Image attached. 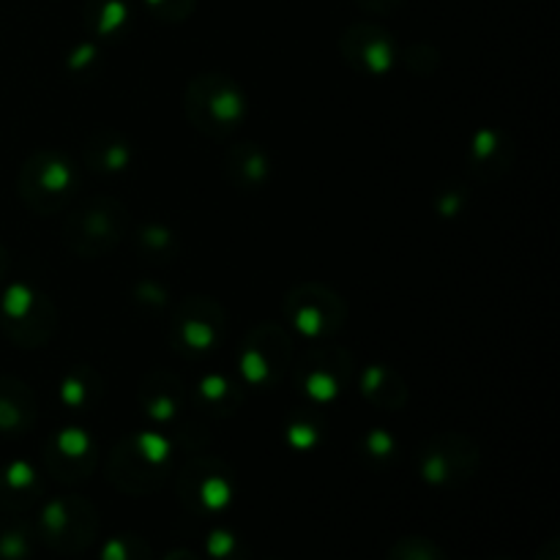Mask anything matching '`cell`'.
Wrapping results in <instances>:
<instances>
[{
  "instance_id": "6da1fadb",
  "label": "cell",
  "mask_w": 560,
  "mask_h": 560,
  "mask_svg": "<svg viewBox=\"0 0 560 560\" xmlns=\"http://www.w3.org/2000/svg\"><path fill=\"white\" fill-rule=\"evenodd\" d=\"M16 189L31 211L49 217V213L63 211L74 200L80 189V170L63 151L44 148L22 164L16 175Z\"/></svg>"
},
{
  "instance_id": "7a4b0ae2",
  "label": "cell",
  "mask_w": 560,
  "mask_h": 560,
  "mask_svg": "<svg viewBox=\"0 0 560 560\" xmlns=\"http://www.w3.org/2000/svg\"><path fill=\"white\" fill-rule=\"evenodd\" d=\"M126 228H129V217H126V208L118 200H113V197H91L63 219L60 241L74 257L93 260V257L113 252L124 241Z\"/></svg>"
},
{
  "instance_id": "3957f363",
  "label": "cell",
  "mask_w": 560,
  "mask_h": 560,
  "mask_svg": "<svg viewBox=\"0 0 560 560\" xmlns=\"http://www.w3.org/2000/svg\"><path fill=\"white\" fill-rule=\"evenodd\" d=\"M167 435L162 432H137L115 446L107 459V474L115 487L126 492H151L164 481L173 457Z\"/></svg>"
},
{
  "instance_id": "277c9868",
  "label": "cell",
  "mask_w": 560,
  "mask_h": 560,
  "mask_svg": "<svg viewBox=\"0 0 560 560\" xmlns=\"http://www.w3.org/2000/svg\"><path fill=\"white\" fill-rule=\"evenodd\" d=\"M186 115L202 135L224 137L246 118V96L224 74H200L186 88Z\"/></svg>"
},
{
  "instance_id": "5b68a950",
  "label": "cell",
  "mask_w": 560,
  "mask_h": 560,
  "mask_svg": "<svg viewBox=\"0 0 560 560\" xmlns=\"http://www.w3.org/2000/svg\"><path fill=\"white\" fill-rule=\"evenodd\" d=\"M58 326L52 299L27 282H14L0 301V328L22 348H42Z\"/></svg>"
},
{
  "instance_id": "8992f818",
  "label": "cell",
  "mask_w": 560,
  "mask_h": 560,
  "mask_svg": "<svg viewBox=\"0 0 560 560\" xmlns=\"http://www.w3.org/2000/svg\"><path fill=\"white\" fill-rule=\"evenodd\" d=\"M284 317L299 337L310 342H326L334 334L342 331L348 312H345L342 299L326 284L304 282L295 284L284 295Z\"/></svg>"
},
{
  "instance_id": "52a82bcc",
  "label": "cell",
  "mask_w": 560,
  "mask_h": 560,
  "mask_svg": "<svg viewBox=\"0 0 560 560\" xmlns=\"http://www.w3.org/2000/svg\"><path fill=\"white\" fill-rule=\"evenodd\" d=\"M290 364H293V342L282 328L273 323L249 328L238 350V372L246 386L268 392L282 383Z\"/></svg>"
},
{
  "instance_id": "ba28073f",
  "label": "cell",
  "mask_w": 560,
  "mask_h": 560,
  "mask_svg": "<svg viewBox=\"0 0 560 560\" xmlns=\"http://www.w3.org/2000/svg\"><path fill=\"white\" fill-rule=\"evenodd\" d=\"M228 317L224 310L211 299H186L175 306L170 317V342L184 359L208 355L222 345Z\"/></svg>"
},
{
  "instance_id": "9c48e42d",
  "label": "cell",
  "mask_w": 560,
  "mask_h": 560,
  "mask_svg": "<svg viewBox=\"0 0 560 560\" xmlns=\"http://www.w3.org/2000/svg\"><path fill=\"white\" fill-rule=\"evenodd\" d=\"M353 372L350 353L334 345H312L295 366L301 394L315 405H331L345 394Z\"/></svg>"
},
{
  "instance_id": "30bf717a",
  "label": "cell",
  "mask_w": 560,
  "mask_h": 560,
  "mask_svg": "<svg viewBox=\"0 0 560 560\" xmlns=\"http://www.w3.org/2000/svg\"><path fill=\"white\" fill-rule=\"evenodd\" d=\"M476 446L465 435L448 432V435L432 438L419 452V474L430 485H459L470 479L476 470Z\"/></svg>"
},
{
  "instance_id": "8fae6325",
  "label": "cell",
  "mask_w": 560,
  "mask_h": 560,
  "mask_svg": "<svg viewBox=\"0 0 560 560\" xmlns=\"http://www.w3.org/2000/svg\"><path fill=\"white\" fill-rule=\"evenodd\" d=\"M96 463V441L91 438V432L80 430V427H66V430H55L47 438L44 465L55 479L66 481V485L88 479Z\"/></svg>"
},
{
  "instance_id": "7c38bea8",
  "label": "cell",
  "mask_w": 560,
  "mask_h": 560,
  "mask_svg": "<svg viewBox=\"0 0 560 560\" xmlns=\"http://www.w3.org/2000/svg\"><path fill=\"white\" fill-rule=\"evenodd\" d=\"M180 495L202 512H219L233 498V474L219 459H195L180 476Z\"/></svg>"
},
{
  "instance_id": "4fadbf2b",
  "label": "cell",
  "mask_w": 560,
  "mask_h": 560,
  "mask_svg": "<svg viewBox=\"0 0 560 560\" xmlns=\"http://www.w3.org/2000/svg\"><path fill=\"white\" fill-rule=\"evenodd\" d=\"M342 55L350 69L366 77H381L397 60L394 42L388 33H383L375 25H353L342 36Z\"/></svg>"
},
{
  "instance_id": "5bb4252c",
  "label": "cell",
  "mask_w": 560,
  "mask_h": 560,
  "mask_svg": "<svg viewBox=\"0 0 560 560\" xmlns=\"http://www.w3.org/2000/svg\"><path fill=\"white\" fill-rule=\"evenodd\" d=\"M42 525L47 539L55 541V545L85 547L88 539L82 534L93 536V530H96V514L80 498H63V501L49 503L42 517Z\"/></svg>"
},
{
  "instance_id": "9a60e30c",
  "label": "cell",
  "mask_w": 560,
  "mask_h": 560,
  "mask_svg": "<svg viewBox=\"0 0 560 560\" xmlns=\"http://www.w3.org/2000/svg\"><path fill=\"white\" fill-rule=\"evenodd\" d=\"M140 405L153 421L167 424V421H175L184 413V408L189 405V392H186V386L178 377L159 370L142 381Z\"/></svg>"
},
{
  "instance_id": "2e32d148",
  "label": "cell",
  "mask_w": 560,
  "mask_h": 560,
  "mask_svg": "<svg viewBox=\"0 0 560 560\" xmlns=\"http://www.w3.org/2000/svg\"><path fill=\"white\" fill-rule=\"evenodd\" d=\"M38 419V399L31 386L0 375V435H25Z\"/></svg>"
},
{
  "instance_id": "e0dca14e",
  "label": "cell",
  "mask_w": 560,
  "mask_h": 560,
  "mask_svg": "<svg viewBox=\"0 0 560 560\" xmlns=\"http://www.w3.org/2000/svg\"><path fill=\"white\" fill-rule=\"evenodd\" d=\"M361 397L383 410H399L408 402V386L386 364H372L361 372Z\"/></svg>"
},
{
  "instance_id": "ac0fdd59",
  "label": "cell",
  "mask_w": 560,
  "mask_h": 560,
  "mask_svg": "<svg viewBox=\"0 0 560 560\" xmlns=\"http://www.w3.org/2000/svg\"><path fill=\"white\" fill-rule=\"evenodd\" d=\"M512 159H514V151L501 131L495 129L476 131L474 142H470V162L476 164V173H479L481 178H495V175L506 173Z\"/></svg>"
},
{
  "instance_id": "d6986e66",
  "label": "cell",
  "mask_w": 560,
  "mask_h": 560,
  "mask_svg": "<svg viewBox=\"0 0 560 560\" xmlns=\"http://www.w3.org/2000/svg\"><path fill=\"white\" fill-rule=\"evenodd\" d=\"M131 162V145L118 135H109V131H98L88 140L85 145V164L93 173L115 175L124 173Z\"/></svg>"
},
{
  "instance_id": "ffe728a7",
  "label": "cell",
  "mask_w": 560,
  "mask_h": 560,
  "mask_svg": "<svg viewBox=\"0 0 560 560\" xmlns=\"http://www.w3.org/2000/svg\"><path fill=\"white\" fill-rule=\"evenodd\" d=\"M102 397V377L91 366H74L66 372L58 386V399L71 413H85L96 399Z\"/></svg>"
},
{
  "instance_id": "44dd1931",
  "label": "cell",
  "mask_w": 560,
  "mask_h": 560,
  "mask_svg": "<svg viewBox=\"0 0 560 560\" xmlns=\"http://www.w3.org/2000/svg\"><path fill=\"white\" fill-rule=\"evenodd\" d=\"M38 495H42L38 476L27 463L16 459V463H9L0 470V503H9V506H27V503L36 501Z\"/></svg>"
},
{
  "instance_id": "7402d4cb",
  "label": "cell",
  "mask_w": 560,
  "mask_h": 560,
  "mask_svg": "<svg viewBox=\"0 0 560 560\" xmlns=\"http://www.w3.org/2000/svg\"><path fill=\"white\" fill-rule=\"evenodd\" d=\"M197 402L217 416H230L241 405V386L228 375H208L197 386Z\"/></svg>"
},
{
  "instance_id": "603a6c76",
  "label": "cell",
  "mask_w": 560,
  "mask_h": 560,
  "mask_svg": "<svg viewBox=\"0 0 560 560\" xmlns=\"http://www.w3.org/2000/svg\"><path fill=\"white\" fill-rule=\"evenodd\" d=\"M228 170L244 189H257L268 178V156L257 145H238L230 151Z\"/></svg>"
},
{
  "instance_id": "cb8c5ba5",
  "label": "cell",
  "mask_w": 560,
  "mask_h": 560,
  "mask_svg": "<svg viewBox=\"0 0 560 560\" xmlns=\"http://www.w3.org/2000/svg\"><path fill=\"white\" fill-rule=\"evenodd\" d=\"M126 20H129V9L124 0H91L88 3V25L98 38L118 36Z\"/></svg>"
},
{
  "instance_id": "d4e9b609",
  "label": "cell",
  "mask_w": 560,
  "mask_h": 560,
  "mask_svg": "<svg viewBox=\"0 0 560 560\" xmlns=\"http://www.w3.org/2000/svg\"><path fill=\"white\" fill-rule=\"evenodd\" d=\"M284 435H288L290 446L299 448V452H310L317 443L323 441V421L317 419L310 410H301L290 419V424L284 427Z\"/></svg>"
},
{
  "instance_id": "484cf974",
  "label": "cell",
  "mask_w": 560,
  "mask_h": 560,
  "mask_svg": "<svg viewBox=\"0 0 560 560\" xmlns=\"http://www.w3.org/2000/svg\"><path fill=\"white\" fill-rule=\"evenodd\" d=\"M137 244L145 255H173L175 235L170 233L167 228H159V224H151V228H142L137 233Z\"/></svg>"
},
{
  "instance_id": "4316f807",
  "label": "cell",
  "mask_w": 560,
  "mask_h": 560,
  "mask_svg": "<svg viewBox=\"0 0 560 560\" xmlns=\"http://www.w3.org/2000/svg\"><path fill=\"white\" fill-rule=\"evenodd\" d=\"M394 560H443L441 552L430 545V541L421 539H408L399 547H394Z\"/></svg>"
},
{
  "instance_id": "83f0119b",
  "label": "cell",
  "mask_w": 560,
  "mask_h": 560,
  "mask_svg": "<svg viewBox=\"0 0 560 560\" xmlns=\"http://www.w3.org/2000/svg\"><path fill=\"white\" fill-rule=\"evenodd\" d=\"M361 443H364L366 457H377V459H392L394 448H397L394 438L388 435V432H383V430H372L370 435H366Z\"/></svg>"
},
{
  "instance_id": "f1b7e54d",
  "label": "cell",
  "mask_w": 560,
  "mask_h": 560,
  "mask_svg": "<svg viewBox=\"0 0 560 560\" xmlns=\"http://www.w3.org/2000/svg\"><path fill=\"white\" fill-rule=\"evenodd\" d=\"M191 3H195V0H148V5H151L162 20H184V16H189Z\"/></svg>"
},
{
  "instance_id": "f546056e",
  "label": "cell",
  "mask_w": 560,
  "mask_h": 560,
  "mask_svg": "<svg viewBox=\"0 0 560 560\" xmlns=\"http://www.w3.org/2000/svg\"><path fill=\"white\" fill-rule=\"evenodd\" d=\"M443 200L446 202H438V211L443 213V217H457L459 208H463V191L459 189H452L443 195Z\"/></svg>"
},
{
  "instance_id": "4dcf8cb0",
  "label": "cell",
  "mask_w": 560,
  "mask_h": 560,
  "mask_svg": "<svg viewBox=\"0 0 560 560\" xmlns=\"http://www.w3.org/2000/svg\"><path fill=\"white\" fill-rule=\"evenodd\" d=\"M91 60H96V47H91V44H82V47L77 49L74 55H71L69 66H71V69H85Z\"/></svg>"
},
{
  "instance_id": "1f68e13d",
  "label": "cell",
  "mask_w": 560,
  "mask_h": 560,
  "mask_svg": "<svg viewBox=\"0 0 560 560\" xmlns=\"http://www.w3.org/2000/svg\"><path fill=\"white\" fill-rule=\"evenodd\" d=\"M392 3H397V0H364V9L383 11V9H386V5H392Z\"/></svg>"
},
{
  "instance_id": "d6a6232c",
  "label": "cell",
  "mask_w": 560,
  "mask_h": 560,
  "mask_svg": "<svg viewBox=\"0 0 560 560\" xmlns=\"http://www.w3.org/2000/svg\"><path fill=\"white\" fill-rule=\"evenodd\" d=\"M5 266H9V257H5V249H3V246H0V279H3Z\"/></svg>"
}]
</instances>
